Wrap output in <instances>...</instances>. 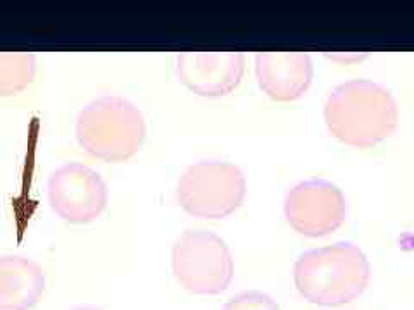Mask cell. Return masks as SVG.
Returning <instances> with one entry per match:
<instances>
[{"mask_svg": "<svg viewBox=\"0 0 414 310\" xmlns=\"http://www.w3.org/2000/svg\"><path fill=\"white\" fill-rule=\"evenodd\" d=\"M261 90L276 102H292L307 91L312 62L304 52H261L256 55Z\"/></svg>", "mask_w": 414, "mask_h": 310, "instance_id": "obj_9", "label": "cell"}, {"mask_svg": "<svg viewBox=\"0 0 414 310\" xmlns=\"http://www.w3.org/2000/svg\"><path fill=\"white\" fill-rule=\"evenodd\" d=\"M397 103L392 93L370 80L338 84L325 103V123L342 143L368 148L389 138L397 128Z\"/></svg>", "mask_w": 414, "mask_h": 310, "instance_id": "obj_1", "label": "cell"}, {"mask_svg": "<svg viewBox=\"0 0 414 310\" xmlns=\"http://www.w3.org/2000/svg\"><path fill=\"white\" fill-rule=\"evenodd\" d=\"M176 281L194 295H219L230 288L235 266L226 241L205 229H187L173 245Z\"/></svg>", "mask_w": 414, "mask_h": 310, "instance_id": "obj_5", "label": "cell"}, {"mask_svg": "<svg viewBox=\"0 0 414 310\" xmlns=\"http://www.w3.org/2000/svg\"><path fill=\"white\" fill-rule=\"evenodd\" d=\"M221 310H280V305L262 291H242L231 296Z\"/></svg>", "mask_w": 414, "mask_h": 310, "instance_id": "obj_12", "label": "cell"}, {"mask_svg": "<svg viewBox=\"0 0 414 310\" xmlns=\"http://www.w3.org/2000/svg\"><path fill=\"white\" fill-rule=\"evenodd\" d=\"M50 208L69 224H88L100 217L109 202L104 178L81 162L59 165L47 181Z\"/></svg>", "mask_w": 414, "mask_h": 310, "instance_id": "obj_6", "label": "cell"}, {"mask_svg": "<svg viewBox=\"0 0 414 310\" xmlns=\"http://www.w3.org/2000/svg\"><path fill=\"white\" fill-rule=\"evenodd\" d=\"M245 69L242 52H181L176 71L181 83L200 97H226L239 86Z\"/></svg>", "mask_w": 414, "mask_h": 310, "instance_id": "obj_8", "label": "cell"}, {"mask_svg": "<svg viewBox=\"0 0 414 310\" xmlns=\"http://www.w3.org/2000/svg\"><path fill=\"white\" fill-rule=\"evenodd\" d=\"M71 310H102V309H97V307H76V309H71Z\"/></svg>", "mask_w": 414, "mask_h": 310, "instance_id": "obj_13", "label": "cell"}, {"mask_svg": "<svg viewBox=\"0 0 414 310\" xmlns=\"http://www.w3.org/2000/svg\"><path fill=\"white\" fill-rule=\"evenodd\" d=\"M245 193L242 169L224 161L192 164L176 185L178 205L198 219H224L243 204Z\"/></svg>", "mask_w": 414, "mask_h": 310, "instance_id": "obj_4", "label": "cell"}, {"mask_svg": "<svg viewBox=\"0 0 414 310\" xmlns=\"http://www.w3.org/2000/svg\"><path fill=\"white\" fill-rule=\"evenodd\" d=\"M37 57L29 52H0V97H16L31 86Z\"/></svg>", "mask_w": 414, "mask_h": 310, "instance_id": "obj_11", "label": "cell"}, {"mask_svg": "<svg viewBox=\"0 0 414 310\" xmlns=\"http://www.w3.org/2000/svg\"><path fill=\"white\" fill-rule=\"evenodd\" d=\"M44 267L22 255H0V310H31L45 293Z\"/></svg>", "mask_w": 414, "mask_h": 310, "instance_id": "obj_10", "label": "cell"}, {"mask_svg": "<svg viewBox=\"0 0 414 310\" xmlns=\"http://www.w3.org/2000/svg\"><path fill=\"white\" fill-rule=\"evenodd\" d=\"M74 135L88 155L104 162H125L142 148L147 126L133 102L119 95H104L80 110Z\"/></svg>", "mask_w": 414, "mask_h": 310, "instance_id": "obj_3", "label": "cell"}, {"mask_svg": "<svg viewBox=\"0 0 414 310\" xmlns=\"http://www.w3.org/2000/svg\"><path fill=\"white\" fill-rule=\"evenodd\" d=\"M288 224L305 236H327L342 226L347 214L345 197L333 183L309 179L295 185L285 197Z\"/></svg>", "mask_w": 414, "mask_h": 310, "instance_id": "obj_7", "label": "cell"}, {"mask_svg": "<svg viewBox=\"0 0 414 310\" xmlns=\"http://www.w3.org/2000/svg\"><path fill=\"white\" fill-rule=\"evenodd\" d=\"M371 266L359 247L345 241L304 252L293 266L295 288L314 305L337 307L361 296L370 283Z\"/></svg>", "mask_w": 414, "mask_h": 310, "instance_id": "obj_2", "label": "cell"}]
</instances>
